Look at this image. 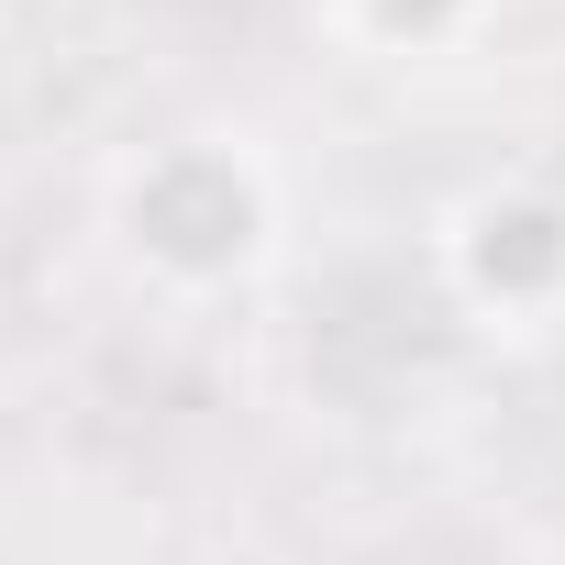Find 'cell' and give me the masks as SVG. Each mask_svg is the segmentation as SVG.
<instances>
[{"label":"cell","mask_w":565,"mask_h":565,"mask_svg":"<svg viewBox=\"0 0 565 565\" xmlns=\"http://www.w3.org/2000/svg\"><path fill=\"white\" fill-rule=\"evenodd\" d=\"M322 23H333V45H355L377 67H444L499 23V0H322Z\"/></svg>","instance_id":"obj_3"},{"label":"cell","mask_w":565,"mask_h":565,"mask_svg":"<svg viewBox=\"0 0 565 565\" xmlns=\"http://www.w3.org/2000/svg\"><path fill=\"white\" fill-rule=\"evenodd\" d=\"M433 289L488 344L565 333V189L554 178H477L433 211Z\"/></svg>","instance_id":"obj_2"},{"label":"cell","mask_w":565,"mask_h":565,"mask_svg":"<svg viewBox=\"0 0 565 565\" xmlns=\"http://www.w3.org/2000/svg\"><path fill=\"white\" fill-rule=\"evenodd\" d=\"M100 244L156 311H233L289 255V178L244 122H167L100 167Z\"/></svg>","instance_id":"obj_1"}]
</instances>
